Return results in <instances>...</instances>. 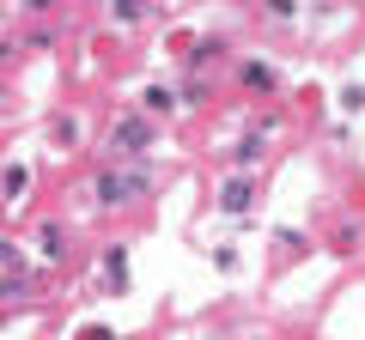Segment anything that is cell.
<instances>
[{"label": "cell", "instance_id": "6da1fadb", "mask_svg": "<svg viewBox=\"0 0 365 340\" xmlns=\"http://www.w3.org/2000/svg\"><path fill=\"white\" fill-rule=\"evenodd\" d=\"M73 340H110V328H79Z\"/></svg>", "mask_w": 365, "mask_h": 340}]
</instances>
